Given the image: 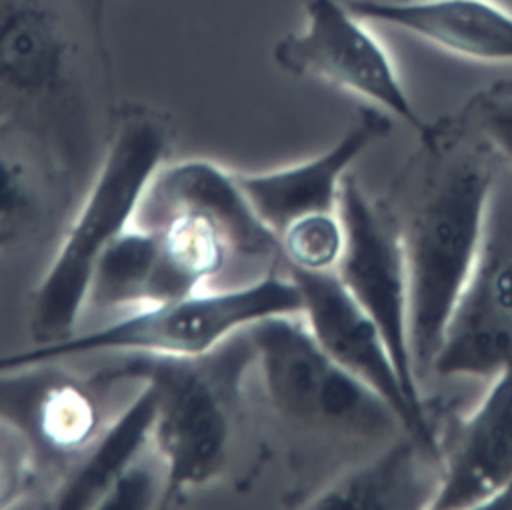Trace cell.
I'll list each match as a JSON object with an SVG mask.
<instances>
[{
	"label": "cell",
	"mask_w": 512,
	"mask_h": 510,
	"mask_svg": "<svg viewBox=\"0 0 512 510\" xmlns=\"http://www.w3.org/2000/svg\"><path fill=\"white\" fill-rule=\"evenodd\" d=\"M106 0H0V138L92 176L116 106Z\"/></svg>",
	"instance_id": "obj_1"
},
{
	"label": "cell",
	"mask_w": 512,
	"mask_h": 510,
	"mask_svg": "<svg viewBox=\"0 0 512 510\" xmlns=\"http://www.w3.org/2000/svg\"><path fill=\"white\" fill-rule=\"evenodd\" d=\"M416 134L382 198L406 256L410 348L422 382L474 268L502 160L460 110L426 120Z\"/></svg>",
	"instance_id": "obj_2"
},
{
	"label": "cell",
	"mask_w": 512,
	"mask_h": 510,
	"mask_svg": "<svg viewBox=\"0 0 512 510\" xmlns=\"http://www.w3.org/2000/svg\"><path fill=\"white\" fill-rule=\"evenodd\" d=\"M172 134L170 116L158 108L130 102L116 110L104 154L34 290V344L56 342L78 330L94 266L132 226L150 180L166 162Z\"/></svg>",
	"instance_id": "obj_3"
},
{
	"label": "cell",
	"mask_w": 512,
	"mask_h": 510,
	"mask_svg": "<svg viewBox=\"0 0 512 510\" xmlns=\"http://www.w3.org/2000/svg\"><path fill=\"white\" fill-rule=\"evenodd\" d=\"M254 346L246 328L194 356L118 354L94 370L108 382L148 384L156 396L152 444L168 472L166 504L228 466Z\"/></svg>",
	"instance_id": "obj_4"
},
{
	"label": "cell",
	"mask_w": 512,
	"mask_h": 510,
	"mask_svg": "<svg viewBox=\"0 0 512 510\" xmlns=\"http://www.w3.org/2000/svg\"><path fill=\"white\" fill-rule=\"evenodd\" d=\"M280 314H302L300 290L284 266L248 284L148 304L92 330H76L56 342L0 354V370L92 354L194 356L262 318Z\"/></svg>",
	"instance_id": "obj_5"
},
{
	"label": "cell",
	"mask_w": 512,
	"mask_h": 510,
	"mask_svg": "<svg viewBox=\"0 0 512 510\" xmlns=\"http://www.w3.org/2000/svg\"><path fill=\"white\" fill-rule=\"evenodd\" d=\"M246 332L264 394L288 424L352 448H382L406 432L378 392L320 348L300 314L262 318Z\"/></svg>",
	"instance_id": "obj_6"
},
{
	"label": "cell",
	"mask_w": 512,
	"mask_h": 510,
	"mask_svg": "<svg viewBox=\"0 0 512 510\" xmlns=\"http://www.w3.org/2000/svg\"><path fill=\"white\" fill-rule=\"evenodd\" d=\"M512 360V170L502 162L474 268L448 318L432 374L490 380Z\"/></svg>",
	"instance_id": "obj_7"
},
{
	"label": "cell",
	"mask_w": 512,
	"mask_h": 510,
	"mask_svg": "<svg viewBox=\"0 0 512 510\" xmlns=\"http://www.w3.org/2000/svg\"><path fill=\"white\" fill-rule=\"evenodd\" d=\"M286 74L310 78L364 98L370 106L402 118L414 132L422 120L382 42L344 0H304V24L272 48Z\"/></svg>",
	"instance_id": "obj_8"
},
{
	"label": "cell",
	"mask_w": 512,
	"mask_h": 510,
	"mask_svg": "<svg viewBox=\"0 0 512 510\" xmlns=\"http://www.w3.org/2000/svg\"><path fill=\"white\" fill-rule=\"evenodd\" d=\"M128 382L62 368V360L0 370V426L12 430L40 464L72 468L112 420L108 398Z\"/></svg>",
	"instance_id": "obj_9"
},
{
	"label": "cell",
	"mask_w": 512,
	"mask_h": 510,
	"mask_svg": "<svg viewBox=\"0 0 512 510\" xmlns=\"http://www.w3.org/2000/svg\"><path fill=\"white\" fill-rule=\"evenodd\" d=\"M338 212L346 244L336 274L380 328L410 396L428 404L412 362L408 268L394 218L384 198L368 194L350 174L342 182Z\"/></svg>",
	"instance_id": "obj_10"
},
{
	"label": "cell",
	"mask_w": 512,
	"mask_h": 510,
	"mask_svg": "<svg viewBox=\"0 0 512 510\" xmlns=\"http://www.w3.org/2000/svg\"><path fill=\"white\" fill-rule=\"evenodd\" d=\"M302 296V318L320 348L378 392L400 416L406 432L442 458L440 430L428 404L404 386L394 356L376 322L352 298L336 272H302L284 266Z\"/></svg>",
	"instance_id": "obj_11"
},
{
	"label": "cell",
	"mask_w": 512,
	"mask_h": 510,
	"mask_svg": "<svg viewBox=\"0 0 512 510\" xmlns=\"http://www.w3.org/2000/svg\"><path fill=\"white\" fill-rule=\"evenodd\" d=\"M176 210L208 214L222 226L232 252L234 286L248 284L240 272L258 280L284 266L276 234L252 210L236 172L200 158L164 162L150 180L132 224L150 226Z\"/></svg>",
	"instance_id": "obj_12"
},
{
	"label": "cell",
	"mask_w": 512,
	"mask_h": 510,
	"mask_svg": "<svg viewBox=\"0 0 512 510\" xmlns=\"http://www.w3.org/2000/svg\"><path fill=\"white\" fill-rule=\"evenodd\" d=\"M392 130V118L376 106H362L346 132L324 152L264 172H236L238 184L256 216L276 238L294 220L336 212L348 168Z\"/></svg>",
	"instance_id": "obj_13"
},
{
	"label": "cell",
	"mask_w": 512,
	"mask_h": 510,
	"mask_svg": "<svg viewBox=\"0 0 512 510\" xmlns=\"http://www.w3.org/2000/svg\"><path fill=\"white\" fill-rule=\"evenodd\" d=\"M442 470L432 508H482L512 480V360L480 402L440 432Z\"/></svg>",
	"instance_id": "obj_14"
},
{
	"label": "cell",
	"mask_w": 512,
	"mask_h": 510,
	"mask_svg": "<svg viewBox=\"0 0 512 510\" xmlns=\"http://www.w3.org/2000/svg\"><path fill=\"white\" fill-rule=\"evenodd\" d=\"M364 22L404 30L444 52L512 64V14L494 0H344Z\"/></svg>",
	"instance_id": "obj_15"
},
{
	"label": "cell",
	"mask_w": 512,
	"mask_h": 510,
	"mask_svg": "<svg viewBox=\"0 0 512 510\" xmlns=\"http://www.w3.org/2000/svg\"><path fill=\"white\" fill-rule=\"evenodd\" d=\"M442 458L416 436L400 432L368 458L340 470L302 504L322 510H414L432 508Z\"/></svg>",
	"instance_id": "obj_16"
},
{
	"label": "cell",
	"mask_w": 512,
	"mask_h": 510,
	"mask_svg": "<svg viewBox=\"0 0 512 510\" xmlns=\"http://www.w3.org/2000/svg\"><path fill=\"white\" fill-rule=\"evenodd\" d=\"M154 420V390L148 384H138L90 448L60 478L52 506L62 510H96L118 476L150 446Z\"/></svg>",
	"instance_id": "obj_17"
},
{
	"label": "cell",
	"mask_w": 512,
	"mask_h": 510,
	"mask_svg": "<svg viewBox=\"0 0 512 510\" xmlns=\"http://www.w3.org/2000/svg\"><path fill=\"white\" fill-rule=\"evenodd\" d=\"M70 180L32 148L0 138V248L28 238Z\"/></svg>",
	"instance_id": "obj_18"
},
{
	"label": "cell",
	"mask_w": 512,
	"mask_h": 510,
	"mask_svg": "<svg viewBox=\"0 0 512 510\" xmlns=\"http://www.w3.org/2000/svg\"><path fill=\"white\" fill-rule=\"evenodd\" d=\"M346 232L340 212H316L290 222L278 234L282 264L302 272H336Z\"/></svg>",
	"instance_id": "obj_19"
},
{
	"label": "cell",
	"mask_w": 512,
	"mask_h": 510,
	"mask_svg": "<svg viewBox=\"0 0 512 510\" xmlns=\"http://www.w3.org/2000/svg\"><path fill=\"white\" fill-rule=\"evenodd\" d=\"M166 490V464L150 442V446L110 486L96 510H140L164 506Z\"/></svg>",
	"instance_id": "obj_20"
},
{
	"label": "cell",
	"mask_w": 512,
	"mask_h": 510,
	"mask_svg": "<svg viewBox=\"0 0 512 510\" xmlns=\"http://www.w3.org/2000/svg\"><path fill=\"white\" fill-rule=\"evenodd\" d=\"M460 114L512 170V78L476 90L460 108Z\"/></svg>",
	"instance_id": "obj_21"
},
{
	"label": "cell",
	"mask_w": 512,
	"mask_h": 510,
	"mask_svg": "<svg viewBox=\"0 0 512 510\" xmlns=\"http://www.w3.org/2000/svg\"><path fill=\"white\" fill-rule=\"evenodd\" d=\"M34 470L26 444L12 430L0 426V506H10L12 498L24 492Z\"/></svg>",
	"instance_id": "obj_22"
}]
</instances>
